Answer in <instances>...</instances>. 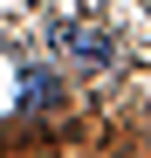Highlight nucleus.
Wrapping results in <instances>:
<instances>
[{
    "label": "nucleus",
    "instance_id": "f257e3e1",
    "mask_svg": "<svg viewBox=\"0 0 151 158\" xmlns=\"http://www.w3.org/2000/svg\"><path fill=\"white\" fill-rule=\"evenodd\" d=\"M48 48L69 55V62H83V69H103L117 41H110V28H96V21H83V14H55L48 21Z\"/></svg>",
    "mask_w": 151,
    "mask_h": 158
},
{
    "label": "nucleus",
    "instance_id": "f03ea898",
    "mask_svg": "<svg viewBox=\"0 0 151 158\" xmlns=\"http://www.w3.org/2000/svg\"><path fill=\"white\" fill-rule=\"evenodd\" d=\"M55 96H62V89H55V76H48V69H28V89H21V103L41 117V110H55Z\"/></svg>",
    "mask_w": 151,
    "mask_h": 158
}]
</instances>
